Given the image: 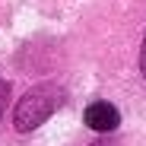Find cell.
<instances>
[{
  "label": "cell",
  "mask_w": 146,
  "mask_h": 146,
  "mask_svg": "<svg viewBox=\"0 0 146 146\" xmlns=\"http://www.w3.org/2000/svg\"><path fill=\"white\" fill-rule=\"evenodd\" d=\"M60 102H64V92H60V86H54V83H41V86L29 89V92L19 99L16 114H13L16 130H19V133H29V130L41 127L44 121L60 108Z\"/></svg>",
  "instance_id": "1"
},
{
  "label": "cell",
  "mask_w": 146,
  "mask_h": 146,
  "mask_svg": "<svg viewBox=\"0 0 146 146\" xmlns=\"http://www.w3.org/2000/svg\"><path fill=\"white\" fill-rule=\"evenodd\" d=\"M83 121H86V127H89V130L105 133V130H117V127H121V111H117L111 102L99 99V102H89Z\"/></svg>",
  "instance_id": "2"
},
{
  "label": "cell",
  "mask_w": 146,
  "mask_h": 146,
  "mask_svg": "<svg viewBox=\"0 0 146 146\" xmlns=\"http://www.w3.org/2000/svg\"><path fill=\"white\" fill-rule=\"evenodd\" d=\"M140 70H143V76H146V38H143V48H140Z\"/></svg>",
  "instance_id": "3"
},
{
  "label": "cell",
  "mask_w": 146,
  "mask_h": 146,
  "mask_svg": "<svg viewBox=\"0 0 146 146\" xmlns=\"http://www.w3.org/2000/svg\"><path fill=\"white\" fill-rule=\"evenodd\" d=\"M3 105H7V83L0 80V114H3Z\"/></svg>",
  "instance_id": "4"
}]
</instances>
